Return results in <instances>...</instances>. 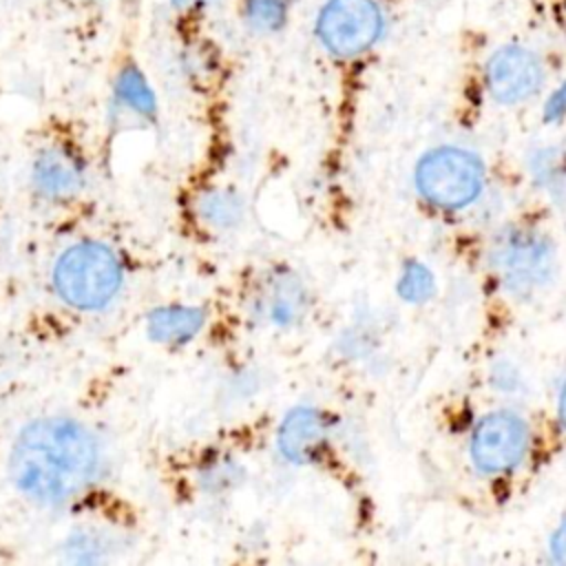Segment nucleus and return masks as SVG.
<instances>
[{
	"label": "nucleus",
	"mask_w": 566,
	"mask_h": 566,
	"mask_svg": "<svg viewBox=\"0 0 566 566\" xmlns=\"http://www.w3.org/2000/svg\"><path fill=\"white\" fill-rule=\"evenodd\" d=\"M104 451L97 436L66 416L35 418L15 436L7 473L29 502L62 509L86 495L104 475Z\"/></svg>",
	"instance_id": "nucleus-1"
},
{
	"label": "nucleus",
	"mask_w": 566,
	"mask_h": 566,
	"mask_svg": "<svg viewBox=\"0 0 566 566\" xmlns=\"http://www.w3.org/2000/svg\"><path fill=\"white\" fill-rule=\"evenodd\" d=\"M51 281L64 305L77 312H102L119 296L126 270L108 243L82 239L57 254Z\"/></svg>",
	"instance_id": "nucleus-2"
},
{
	"label": "nucleus",
	"mask_w": 566,
	"mask_h": 566,
	"mask_svg": "<svg viewBox=\"0 0 566 566\" xmlns=\"http://www.w3.org/2000/svg\"><path fill=\"white\" fill-rule=\"evenodd\" d=\"M385 31L378 0H325L316 13L318 44L336 60H354L371 51Z\"/></svg>",
	"instance_id": "nucleus-3"
},
{
	"label": "nucleus",
	"mask_w": 566,
	"mask_h": 566,
	"mask_svg": "<svg viewBox=\"0 0 566 566\" xmlns=\"http://www.w3.org/2000/svg\"><path fill=\"white\" fill-rule=\"evenodd\" d=\"M416 186L438 208H462L480 195L482 164L467 150L436 148L420 159Z\"/></svg>",
	"instance_id": "nucleus-4"
},
{
	"label": "nucleus",
	"mask_w": 566,
	"mask_h": 566,
	"mask_svg": "<svg viewBox=\"0 0 566 566\" xmlns=\"http://www.w3.org/2000/svg\"><path fill=\"white\" fill-rule=\"evenodd\" d=\"M310 310L305 281L287 265L268 268L248 296V314L256 325L292 329L301 325Z\"/></svg>",
	"instance_id": "nucleus-5"
},
{
	"label": "nucleus",
	"mask_w": 566,
	"mask_h": 566,
	"mask_svg": "<svg viewBox=\"0 0 566 566\" xmlns=\"http://www.w3.org/2000/svg\"><path fill=\"white\" fill-rule=\"evenodd\" d=\"M528 447V429L509 411L489 413L471 436V458L482 473H504L520 464Z\"/></svg>",
	"instance_id": "nucleus-6"
},
{
	"label": "nucleus",
	"mask_w": 566,
	"mask_h": 566,
	"mask_svg": "<svg viewBox=\"0 0 566 566\" xmlns=\"http://www.w3.org/2000/svg\"><path fill=\"white\" fill-rule=\"evenodd\" d=\"M495 265L511 292L524 294L546 283L553 268V250L546 237L515 230L497 243Z\"/></svg>",
	"instance_id": "nucleus-7"
},
{
	"label": "nucleus",
	"mask_w": 566,
	"mask_h": 566,
	"mask_svg": "<svg viewBox=\"0 0 566 566\" xmlns=\"http://www.w3.org/2000/svg\"><path fill=\"white\" fill-rule=\"evenodd\" d=\"M544 82L542 60L526 46H500L486 62V86L495 102L517 104L539 91Z\"/></svg>",
	"instance_id": "nucleus-8"
},
{
	"label": "nucleus",
	"mask_w": 566,
	"mask_h": 566,
	"mask_svg": "<svg viewBox=\"0 0 566 566\" xmlns=\"http://www.w3.org/2000/svg\"><path fill=\"white\" fill-rule=\"evenodd\" d=\"M329 431L332 424L325 411L312 405H296L276 427V451L294 467L312 464L323 455L329 442Z\"/></svg>",
	"instance_id": "nucleus-9"
},
{
	"label": "nucleus",
	"mask_w": 566,
	"mask_h": 566,
	"mask_svg": "<svg viewBox=\"0 0 566 566\" xmlns=\"http://www.w3.org/2000/svg\"><path fill=\"white\" fill-rule=\"evenodd\" d=\"M86 177L84 159L60 144L40 148L31 161L33 190L53 203L75 199L84 190Z\"/></svg>",
	"instance_id": "nucleus-10"
},
{
	"label": "nucleus",
	"mask_w": 566,
	"mask_h": 566,
	"mask_svg": "<svg viewBox=\"0 0 566 566\" xmlns=\"http://www.w3.org/2000/svg\"><path fill=\"white\" fill-rule=\"evenodd\" d=\"M208 314L201 305L166 303L146 314V336L164 347H184L206 327Z\"/></svg>",
	"instance_id": "nucleus-11"
},
{
	"label": "nucleus",
	"mask_w": 566,
	"mask_h": 566,
	"mask_svg": "<svg viewBox=\"0 0 566 566\" xmlns=\"http://www.w3.org/2000/svg\"><path fill=\"white\" fill-rule=\"evenodd\" d=\"M113 106L117 113L139 122H153L157 117V95L144 71L133 60L122 62L115 71Z\"/></svg>",
	"instance_id": "nucleus-12"
},
{
	"label": "nucleus",
	"mask_w": 566,
	"mask_h": 566,
	"mask_svg": "<svg viewBox=\"0 0 566 566\" xmlns=\"http://www.w3.org/2000/svg\"><path fill=\"white\" fill-rule=\"evenodd\" d=\"M245 212V197L232 186H208L195 199V214L210 232L237 230Z\"/></svg>",
	"instance_id": "nucleus-13"
},
{
	"label": "nucleus",
	"mask_w": 566,
	"mask_h": 566,
	"mask_svg": "<svg viewBox=\"0 0 566 566\" xmlns=\"http://www.w3.org/2000/svg\"><path fill=\"white\" fill-rule=\"evenodd\" d=\"M245 480V469L228 451H210L201 458L195 471V484L203 495L221 497L239 489Z\"/></svg>",
	"instance_id": "nucleus-14"
},
{
	"label": "nucleus",
	"mask_w": 566,
	"mask_h": 566,
	"mask_svg": "<svg viewBox=\"0 0 566 566\" xmlns=\"http://www.w3.org/2000/svg\"><path fill=\"white\" fill-rule=\"evenodd\" d=\"M292 7L294 0H241L239 18L252 33L272 35L285 29Z\"/></svg>",
	"instance_id": "nucleus-15"
},
{
	"label": "nucleus",
	"mask_w": 566,
	"mask_h": 566,
	"mask_svg": "<svg viewBox=\"0 0 566 566\" xmlns=\"http://www.w3.org/2000/svg\"><path fill=\"white\" fill-rule=\"evenodd\" d=\"M113 544L97 528H77L64 542L66 557L71 562H102Z\"/></svg>",
	"instance_id": "nucleus-16"
},
{
	"label": "nucleus",
	"mask_w": 566,
	"mask_h": 566,
	"mask_svg": "<svg viewBox=\"0 0 566 566\" xmlns=\"http://www.w3.org/2000/svg\"><path fill=\"white\" fill-rule=\"evenodd\" d=\"M398 292H400V296L405 301H411V303L427 301L433 294V276H431V272L424 265H420V263H409L402 270V276H400V283H398Z\"/></svg>",
	"instance_id": "nucleus-17"
},
{
	"label": "nucleus",
	"mask_w": 566,
	"mask_h": 566,
	"mask_svg": "<svg viewBox=\"0 0 566 566\" xmlns=\"http://www.w3.org/2000/svg\"><path fill=\"white\" fill-rule=\"evenodd\" d=\"M184 75L192 82H203L210 80L217 71V57L208 44H195L184 53Z\"/></svg>",
	"instance_id": "nucleus-18"
},
{
	"label": "nucleus",
	"mask_w": 566,
	"mask_h": 566,
	"mask_svg": "<svg viewBox=\"0 0 566 566\" xmlns=\"http://www.w3.org/2000/svg\"><path fill=\"white\" fill-rule=\"evenodd\" d=\"M566 115V82L551 93L544 106V119L546 122H559Z\"/></svg>",
	"instance_id": "nucleus-19"
},
{
	"label": "nucleus",
	"mask_w": 566,
	"mask_h": 566,
	"mask_svg": "<svg viewBox=\"0 0 566 566\" xmlns=\"http://www.w3.org/2000/svg\"><path fill=\"white\" fill-rule=\"evenodd\" d=\"M168 2L179 18H199L212 4V0H168Z\"/></svg>",
	"instance_id": "nucleus-20"
},
{
	"label": "nucleus",
	"mask_w": 566,
	"mask_h": 566,
	"mask_svg": "<svg viewBox=\"0 0 566 566\" xmlns=\"http://www.w3.org/2000/svg\"><path fill=\"white\" fill-rule=\"evenodd\" d=\"M551 548H553L555 559L566 564V520H564L562 526L555 531V535H553V539H551Z\"/></svg>",
	"instance_id": "nucleus-21"
},
{
	"label": "nucleus",
	"mask_w": 566,
	"mask_h": 566,
	"mask_svg": "<svg viewBox=\"0 0 566 566\" xmlns=\"http://www.w3.org/2000/svg\"><path fill=\"white\" fill-rule=\"evenodd\" d=\"M559 418H562V424L566 427V385H564L562 396H559Z\"/></svg>",
	"instance_id": "nucleus-22"
}]
</instances>
